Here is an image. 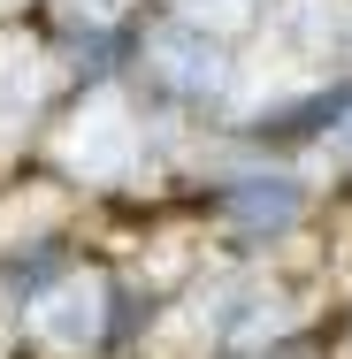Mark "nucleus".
<instances>
[{
    "label": "nucleus",
    "mask_w": 352,
    "mask_h": 359,
    "mask_svg": "<svg viewBox=\"0 0 352 359\" xmlns=\"http://www.w3.org/2000/svg\"><path fill=\"white\" fill-rule=\"evenodd\" d=\"M192 215L207 222L222 260H276L283 245H299L322 222V184L299 161L253 153V161H222V168L200 176Z\"/></svg>",
    "instance_id": "f03ea898"
},
{
    "label": "nucleus",
    "mask_w": 352,
    "mask_h": 359,
    "mask_svg": "<svg viewBox=\"0 0 352 359\" xmlns=\"http://www.w3.org/2000/svg\"><path fill=\"white\" fill-rule=\"evenodd\" d=\"M115 306H123V268L115 260H77L70 276L31 306V321L70 359H115Z\"/></svg>",
    "instance_id": "7ed1b4c3"
},
{
    "label": "nucleus",
    "mask_w": 352,
    "mask_h": 359,
    "mask_svg": "<svg viewBox=\"0 0 352 359\" xmlns=\"http://www.w3.org/2000/svg\"><path fill=\"white\" fill-rule=\"evenodd\" d=\"M214 359H245V352H214Z\"/></svg>",
    "instance_id": "6e6552de"
},
{
    "label": "nucleus",
    "mask_w": 352,
    "mask_h": 359,
    "mask_svg": "<svg viewBox=\"0 0 352 359\" xmlns=\"http://www.w3.org/2000/svg\"><path fill=\"white\" fill-rule=\"evenodd\" d=\"M70 268H77L70 237H15V245H0V306H15V313L39 306Z\"/></svg>",
    "instance_id": "39448f33"
},
{
    "label": "nucleus",
    "mask_w": 352,
    "mask_h": 359,
    "mask_svg": "<svg viewBox=\"0 0 352 359\" xmlns=\"http://www.w3.org/2000/svg\"><path fill=\"white\" fill-rule=\"evenodd\" d=\"M153 8H169V15H184V23H207L222 39H245V31L268 23V0H153Z\"/></svg>",
    "instance_id": "423d86ee"
},
{
    "label": "nucleus",
    "mask_w": 352,
    "mask_h": 359,
    "mask_svg": "<svg viewBox=\"0 0 352 359\" xmlns=\"http://www.w3.org/2000/svg\"><path fill=\"white\" fill-rule=\"evenodd\" d=\"M337 352L352 359V298H345V321H337Z\"/></svg>",
    "instance_id": "0eeeda50"
},
{
    "label": "nucleus",
    "mask_w": 352,
    "mask_h": 359,
    "mask_svg": "<svg viewBox=\"0 0 352 359\" xmlns=\"http://www.w3.org/2000/svg\"><path fill=\"white\" fill-rule=\"evenodd\" d=\"M261 39L291 62H306L314 76H337L352 69V0H268Z\"/></svg>",
    "instance_id": "20e7f679"
},
{
    "label": "nucleus",
    "mask_w": 352,
    "mask_h": 359,
    "mask_svg": "<svg viewBox=\"0 0 352 359\" xmlns=\"http://www.w3.org/2000/svg\"><path fill=\"white\" fill-rule=\"evenodd\" d=\"M123 84H131V100H138L145 115H169L184 130H214V123L237 115L245 62H237V39H222L207 23H184L169 8H145Z\"/></svg>",
    "instance_id": "f257e3e1"
}]
</instances>
